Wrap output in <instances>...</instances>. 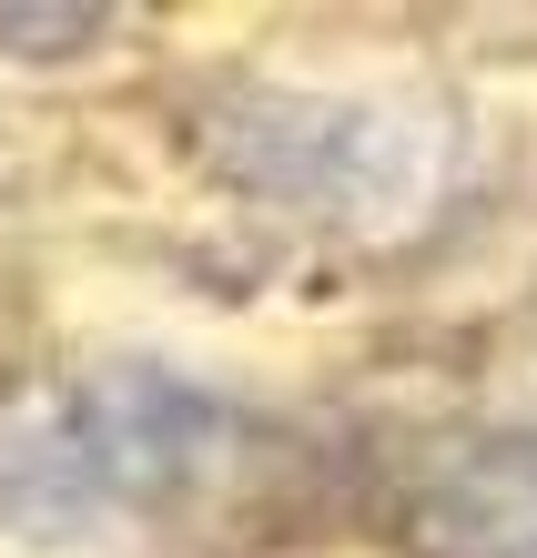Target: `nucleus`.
Wrapping results in <instances>:
<instances>
[{
    "mask_svg": "<svg viewBox=\"0 0 537 558\" xmlns=\"http://www.w3.org/2000/svg\"><path fill=\"white\" fill-rule=\"evenodd\" d=\"M233 173L284 204L395 223L447 173V122L426 112H355V102H254L233 112Z\"/></svg>",
    "mask_w": 537,
    "mask_h": 558,
    "instance_id": "obj_1",
    "label": "nucleus"
},
{
    "mask_svg": "<svg viewBox=\"0 0 537 558\" xmlns=\"http://www.w3.org/2000/svg\"><path fill=\"white\" fill-rule=\"evenodd\" d=\"M72 437H82V468H102L122 487H162V477L204 468V457L223 447V407L204 397V386L162 376V366H122V376H102L82 397Z\"/></svg>",
    "mask_w": 537,
    "mask_h": 558,
    "instance_id": "obj_2",
    "label": "nucleus"
},
{
    "mask_svg": "<svg viewBox=\"0 0 537 558\" xmlns=\"http://www.w3.org/2000/svg\"><path fill=\"white\" fill-rule=\"evenodd\" d=\"M426 558H537V437H497L426 487Z\"/></svg>",
    "mask_w": 537,
    "mask_h": 558,
    "instance_id": "obj_3",
    "label": "nucleus"
},
{
    "mask_svg": "<svg viewBox=\"0 0 537 558\" xmlns=\"http://www.w3.org/2000/svg\"><path fill=\"white\" fill-rule=\"evenodd\" d=\"M102 11H0V41L11 51H61V41H91Z\"/></svg>",
    "mask_w": 537,
    "mask_h": 558,
    "instance_id": "obj_4",
    "label": "nucleus"
}]
</instances>
